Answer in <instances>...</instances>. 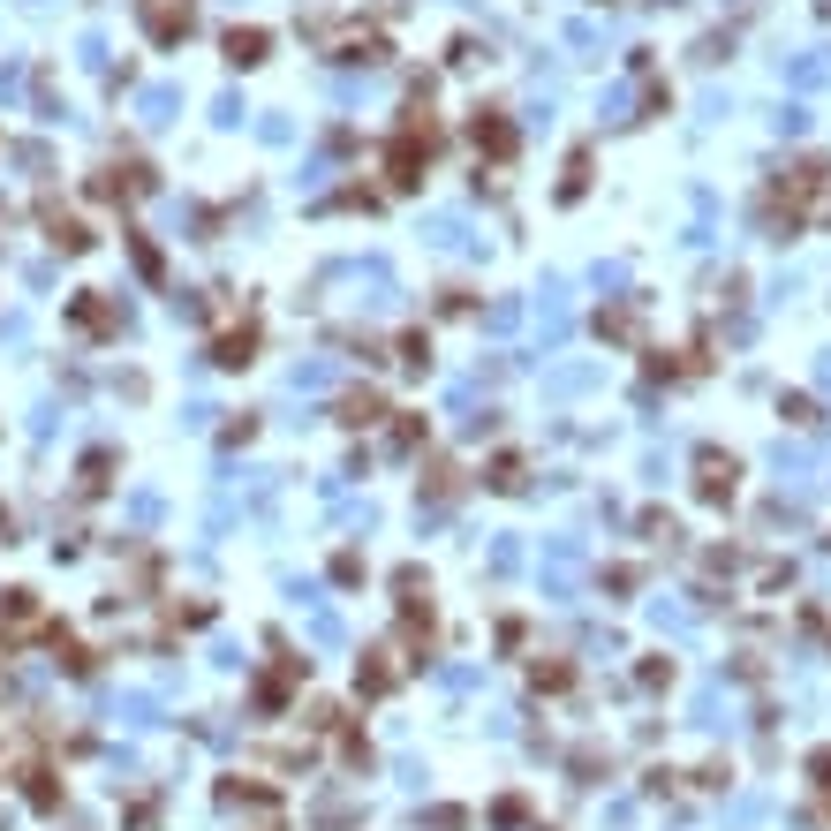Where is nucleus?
<instances>
[{"mask_svg":"<svg viewBox=\"0 0 831 831\" xmlns=\"http://www.w3.org/2000/svg\"><path fill=\"white\" fill-rule=\"evenodd\" d=\"M733 484H741V461L718 454V446H703L696 454V492L703 499H733Z\"/></svg>","mask_w":831,"mask_h":831,"instance_id":"nucleus-1","label":"nucleus"},{"mask_svg":"<svg viewBox=\"0 0 831 831\" xmlns=\"http://www.w3.org/2000/svg\"><path fill=\"white\" fill-rule=\"evenodd\" d=\"M144 31H152L159 46H174V38L189 31V0H144Z\"/></svg>","mask_w":831,"mask_h":831,"instance_id":"nucleus-2","label":"nucleus"},{"mask_svg":"<svg viewBox=\"0 0 831 831\" xmlns=\"http://www.w3.org/2000/svg\"><path fill=\"white\" fill-rule=\"evenodd\" d=\"M476 144H484L492 159H507V152H514V129H507L499 114H476Z\"/></svg>","mask_w":831,"mask_h":831,"instance_id":"nucleus-3","label":"nucleus"},{"mask_svg":"<svg viewBox=\"0 0 831 831\" xmlns=\"http://www.w3.org/2000/svg\"><path fill=\"white\" fill-rule=\"evenodd\" d=\"M257 356V325H242V333H227L220 348H212V363H227V371H235V363H250Z\"/></svg>","mask_w":831,"mask_h":831,"instance_id":"nucleus-4","label":"nucleus"},{"mask_svg":"<svg viewBox=\"0 0 831 831\" xmlns=\"http://www.w3.org/2000/svg\"><path fill=\"white\" fill-rule=\"evenodd\" d=\"M227 61L257 68V61H265V31H227Z\"/></svg>","mask_w":831,"mask_h":831,"instance_id":"nucleus-5","label":"nucleus"},{"mask_svg":"<svg viewBox=\"0 0 831 831\" xmlns=\"http://www.w3.org/2000/svg\"><path fill=\"white\" fill-rule=\"evenodd\" d=\"M340 424H378V393H348L340 401Z\"/></svg>","mask_w":831,"mask_h":831,"instance_id":"nucleus-6","label":"nucleus"},{"mask_svg":"<svg viewBox=\"0 0 831 831\" xmlns=\"http://www.w3.org/2000/svg\"><path fill=\"white\" fill-rule=\"evenodd\" d=\"M779 416H786L794 431H816V401H801V393H794V401H779Z\"/></svg>","mask_w":831,"mask_h":831,"instance_id":"nucleus-7","label":"nucleus"},{"mask_svg":"<svg viewBox=\"0 0 831 831\" xmlns=\"http://www.w3.org/2000/svg\"><path fill=\"white\" fill-rule=\"evenodd\" d=\"M401 363H408V371H424V363H431V340L408 333V340H401Z\"/></svg>","mask_w":831,"mask_h":831,"instance_id":"nucleus-8","label":"nucleus"},{"mask_svg":"<svg viewBox=\"0 0 831 831\" xmlns=\"http://www.w3.org/2000/svg\"><path fill=\"white\" fill-rule=\"evenodd\" d=\"M794 84H824V53H801V61H794Z\"/></svg>","mask_w":831,"mask_h":831,"instance_id":"nucleus-9","label":"nucleus"},{"mask_svg":"<svg viewBox=\"0 0 831 831\" xmlns=\"http://www.w3.org/2000/svg\"><path fill=\"white\" fill-rule=\"evenodd\" d=\"M809 771H816V779H824V794H831V748H824V756H816Z\"/></svg>","mask_w":831,"mask_h":831,"instance_id":"nucleus-10","label":"nucleus"}]
</instances>
